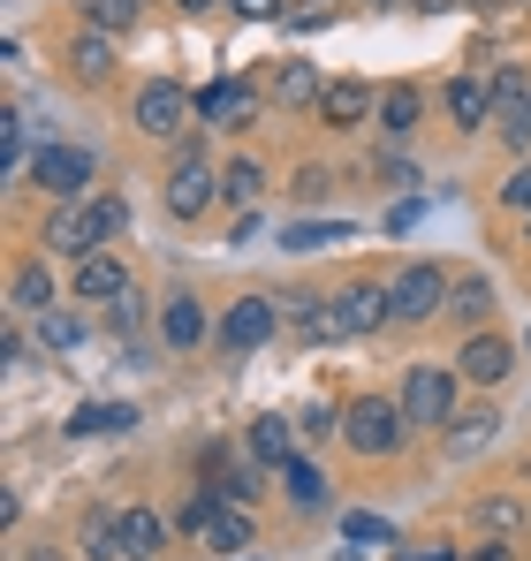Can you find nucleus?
<instances>
[{"label": "nucleus", "instance_id": "nucleus-1", "mask_svg": "<svg viewBox=\"0 0 531 561\" xmlns=\"http://www.w3.org/2000/svg\"><path fill=\"white\" fill-rule=\"evenodd\" d=\"M410 440H418V425H410L403 394H357L350 410H342V448H350L357 463H395Z\"/></svg>", "mask_w": 531, "mask_h": 561}, {"label": "nucleus", "instance_id": "nucleus-2", "mask_svg": "<svg viewBox=\"0 0 531 561\" xmlns=\"http://www.w3.org/2000/svg\"><path fill=\"white\" fill-rule=\"evenodd\" d=\"M99 183V160L84 145H38L31 152V190H46V205H84Z\"/></svg>", "mask_w": 531, "mask_h": 561}, {"label": "nucleus", "instance_id": "nucleus-3", "mask_svg": "<svg viewBox=\"0 0 531 561\" xmlns=\"http://www.w3.org/2000/svg\"><path fill=\"white\" fill-rule=\"evenodd\" d=\"M129 129L137 137H152V145H182L197 122H190V92H182L176 77H152V84H137L129 99Z\"/></svg>", "mask_w": 531, "mask_h": 561}, {"label": "nucleus", "instance_id": "nucleus-4", "mask_svg": "<svg viewBox=\"0 0 531 561\" xmlns=\"http://www.w3.org/2000/svg\"><path fill=\"white\" fill-rule=\"evenodd\" d=\"M160 197H168V220H205V213L221 205V168H205V160H197V145L182 137V145H176V168H168V183H160Z\"/></svg>", "mask_w": 531, "mask_h": 561}, {"label": "nucleus", "instance_id": "nucleus-5", "mask_svg": "<svg viewBox=\"0 0 531 561\" xmlns=\"http://www.w3.org/2000/svg\"><path fill=\"white\" fill-rule=\"evenodd\" d=\"M395 394H403V410H410V425H418V433L455 425V365H410Z\"/></svg>", "mask_w": 531, "mask_h": 561}, {"label": "nucleus", "instance_id": "nucleus-6", "mask_svg": "<svg viewBox=\"0 0 531 561\" xmlns=\"http://www.w3.org/2000/svg\"><path fill=\"white\" fill-rule=\"evenodd\" d=\"M448 288L455 280L433 266V259H418V266H403V274L387 280V304H395V327H426V319H441L448 311Z\"/></svg>", "mask_w": 531, "mask_h": 561}, {"label": "nucleus", "instance_id": "nucleus-7", "mask_svg": "<svg viewBox=\"0 0 531 561\" xmlns=\"http://www.w3.org/2000/svg\"><path fill=\"white\" fill-rule=\"evenodd\" d=\"M327 319H335V342H364V334L395 327V304H387L380 280H350V288L327 296Z\"/></svg>", "mask_w": 531, "mask_h": 561}, {"label": "nucleus", "instance_id": "nucleus-8", "mask_svg": "<svg viewBox=\"0 0 531 561\" xmlns=\"http://www.w3.org/2000/svg\"><path fill=\"white\" fill-rule=\"evenodd\" d=\"M273 327H281V296H236L228 311H221V327H213V342L228 350V357H251L273 342Z\"/></svg>", "mask_w": 531, "mask_h": 561}, {"label": "nucleus", "instance_id": "nucleus-9", "mask_svg": "<svg viewBox=\"0 0 531 561\" xmlns=\"http://www.w3.org/2000/svg\"><path fill=\"white\" fill-rule=\"evenodd\" d=\"M448 365H455V379H471V387H486V394H494L501 379L517 373V342H501L494 327H478V334H463V350H455Z\"/></svg>", "mask_w": 531, "mask_h": 561}, {"label": "nucleus", "instance_id": "nucleus-10", "mask_svg": "<svg viewBox=\"0 0 531 561\" xmlns=\"http://www.w3.org/2000/svg\"><path fill=\"white\" fill-rule=\"evenodd\" d=\"M137 280H129V259H114V251H91V259H77L69 266V296L77 304H122Z\"/></svg>", "mask_w": 531, "mask_h": 561}, {"label": "nucleus", "instance_id": "nucleus-11", "mask_svg": "<svg viewBox=\"0 0 531 561\" xmlns=\"http://www.w3.org/2000/svg\"><path fill=\"white\" fill-rule=\"evenodd\" d=\"M312 114H319V129H342V137H350L357 122H372V114H380V92H372L364 77H327V92H319Z\"/></svg>", "mask_w": 531, "mask_h": 561}, {"label": "nucleus", "instance_id": "nucleus-12", "mask_svg": "<svg viewBox=\"0 0 531 561\" xmlns=\"http://www.w3.org/2000/svg\"><path fill=\"white\" fill-rule=\"evenodd\" d=\"M441 106H448V122H455L463 137H478V129H486V122L501 114V99H494V77H478V69H463V77H448Z\"/></svg>", "mask_w": 531, "mask_h": 561}, {"label": "nucleus", "instance_id": "nucleus-13", "mask_svg": "<svg viewBox=\"0 0 531 561\" xmlns=\"http://www.w3.org/2000/svg\"><path fill=\"white\" fill-rule=\"evenodd\" d=\"M38 251H46V259H69V266H77V259L106 251V243L91 236V213H84V205H54V213H46V228H38Z\"/></svg>", "mask_w": 531, "mask_h": 561}, {"label": "nucleus", "instance_id": "nucleus-14", "mask_svg": "<svg viewBox=\"0 0 531 561\" xmlns=\"http://www.w3.org/2000/svg\"><path fill=\"white\" fill-rule=\"evenodd\" d=\"M61 304V280H54V259L38 251V259H15V274H8V311L15 319H38V311H54Z\"/></svg>", "mask_w": 531, "mask_h": 561}, {"label": "nucleus", "instance_id": "nucleus-15", "mask_svg": "<svg viewBox=\"0 0 531 561\" xmlns=\"http://www.w3.org/2000/svg\"><path fill=\"white\" fill-rule=\"evenodd\" d=\"M152 327H160V350H176V357H190L213 327H205V304L190 296V288H176V296H160V311H152Z\"/></svg>", "mask_w": 531, "mask_h": 561}, {"label": "nucleus", "instance_id": "nucleus-16", "mask_svg": "<svg viewBox=\"0 0 531 561\" xmlns=\"http://www.w3.org/2000/svg\"><path fill=\"white\" fill-rule=\"evenodd\" d=\"M266 106V84H213L197 92V129H244Z\"/></svg>", "mask_w": 531, "mask_h": 561}, {"label": "nucleus", "instance_id": "nucleus-17", "mask_svg": "<svg viewBox=\"0 0 531 561\" xmlns=\"http://www.w3.org/2000/svg\"><path fill=\"white\" fill-rule=\"evenodd\" d=\"M372 122H380V137H387V145H410V137H418V122H426V92H418V77L387 84V92H380V114H372Z\"/></svg>", "mask_w": 531, "mask_h": 561}, {"label": "nucleus", "instance_id": "nucleus-18", "mask_svg": "<svg viewBox=\"0 0 531 561\" xmlns=\"http://www.w3.org/2000/svg\"><path fill=\"white\" fill-rule=\"evenodd\" d=\"M114 61H122V54H114V31L84 23V31L69 38V77H77V84H91V92H99V84L114 77Z\"/></svg>", "mask_w": 531, "mask_h": 561}, {"label": "nucleus", "instance_id": "nucleus-19", "mask_svg": "<svg viewBox=\"0 0 531 561\" xmlns=\"http://www.w3.org/2000/svg\"><path fill=\"white\" fill-rule=\"evenodd\" d=\"M176 539V524L160 508H122V561H160Z\"/></svg>", "mask_w": 531, "mask_h": 561}, {"label": "nucleus", "instance_id": "nucleus-20", "mask_svg": "<svg viewBox=\"0 0 531 561\" xmlns=\"http://www.w3.org/2000/svg\"><path fill=\"white\" fill-rule=\"evenodd\" d=\"M77 561H122V508L91 501L77 516Z\"/></svg>", "mask_w": 531, "mask_h": 561}, {"label": "nucleus", "instance_id": "nucleus-21", "mask_svg": "<svg viewBox=\"0 0 531 561\" xmlns=\"http://www.w3.org/2000/svg\"><path fill=\"white\" fill-rule=\"evenodd\" d=\"M319 92H327V77L312 69V61H273V77H266V106H319Z\"/></svg>", "mask_w": 531, "mask_h": 561}, {"label": "nucleus", "instance_id": "nucleus-22", "mask_svg": "<svg viewBox=\"0 0 531 561\" xmlns=\"http://www.w3.org/2000/svg\"><path fill=\"white\" fill-rule=\"evenodd\" d=\"M441 319H455L463 334H478V327L494 319V280H486V274H463L455 288H448V311H441Z\"/></svg>", "mask_w": 531, "mask_h": 561}, {"label": "nucleus", "instance_id": "nucleus-23", "mask_svg": "<svg viewBox=\"0 0 531 561\" xmlns=\"http://www.w3.org/2000/svg\"><path fill=\"white\" fill-rule=\"evenodd\" d=\"M281 493H289L296 516H319V508H327V470L312 463V456H289V463H281Z\"/></svg>", "mask_w": 531, "mask_h": 561}, {"label": "nucleus", "instance_id": "nucleus-24", "mask_svg": "<svg viewBox=\"0 0 531 561\" xmlns=\"http://www.w3.org/2000/svg\"><path fill=\"white\" fill-rule=\"evenodd\" d=\"M494 433H501V410H494V402H471V410H455L448 448H455V456H478V448H494Z\"/></svg>", "mask_w": 531, "mask_h": 561}, {"label": "nucleus", "instance_id": "nucleus-25", "mask_svg": "<svg viewBox=\"0 0 531 561\" xmlns=\"http://www.w3.org/2000/svg\"><path fill=\"white\" fill-rule=\"evenodd\" d=\"M221 561H236L244 547H259V524H251V508L244 501H221V516H213V539H205Z\"/></svg>", "mask_w": 531, "mask_h": 561}, {"label": "nucleus", "instance_id": "nucleus-26", "mask_svg": "<svg viewBox=\"0 0 531 561\" xmlns=\"http://www.w3.org/2000/svg\"><path fill=\"white\" fill-rule=\"evenodd\" d=\"M129 425H137V402H84L61 433L69 440H99V433H129Z\"/></svg>", "mask_w": 531, "mask_h": 561}, {"label": "nucleus", "instance_id": "nucleus-27", "mask_svg": "<svg viewBox=\"0 0 531 561\" xmlns=\"http://www.w3.org/2000/svg\"><path fill=\"white\" fill-rule=\"evenodd\" d=\"M296 440H304V433H296V425H289V417H273V410H266V417H251V456H259V463H289V456H296Z\"/></svg>", "mask_w": 531, "mask_h": 561}, {"label": "nucleus", "instance_id": "nucleus-28", "mask_svg": "<svg viewBox=\"0 0 531 561\" xmlns=\"http://www.w3.org/2000/svg\"><path fill=\"white\" fill-rule=\"evenodd\" d=\"M31 334H38V350H46V357H69V350L84 342V319L54 304V311H38V319H31Z\"/></svg>", "mask_w": 531, "mask_h": 561}, {"label": "nucleus", "instance_id": "nucleus-29", "mask_svg": "<svg viewBox=\"0 0 531 561\" xmlns=\"http://www.w3.org/2000/svg\"><path fill=\"white\" fill-rule=\"evenodd\" d=\"M259 197H266V168H259V160H228V168H221V205L251 213Z\"/></svg>", "mask_w": 531, "mask_h": 561}, {"label": "nucleus", "instance_id": "nucleus-30", "mask_svg": "<svg viewBox=\"0 0 531 561\" xmlns=\"http://www.w3.org/2000/svg\"><path fill=\"white\" fill-rule=\"evenodd\" d=\"M213 516H221V485L205 478V485L176 508V539H213Z\"/></svg>", "mask_w": 531, "mask_h": 561}, {"label": "nucleus", "instance_id": "nucleus-31", "mask_svg": "<svg viewBox=\"0 0 531 561\" xmlns=\"http://www.w3.org/2000/svg\"><path fill=\"white\" fill-rule=\"evenodd\" d=\"M350 220H289L281 228V251H327V243H350Z\"/></svg>", "mask_w": 531, "mask_h": 561}, {"label": "nucleus", "instance_id": "nucleus-32", "mask_svg": "<svg viewBox=\"0 0 531 561\" xmlns=\"http://www.w3.org/2000/svg\"><path fill=\"white\" fill-rule=\"evenodd\" d=\"M84 213H91V236H99V243L114 251V236L129 228V197H122V190H91V197H84Z\"/></svg>", "mask_w": 531, "mask_h": 561}, {"label": "nucleus", "instance_id": "nucleus-33", "mask_svg": "<svg viewBox=\"0 0 531 561\" xmlns=\"http://www.w3.org/2000/svg\"><path fill=\"white\" fill-rule=\"evenodd\" d=\"M0 175H8V183L31 175V145H23V114H15V106H0Z\"/></svg>", "mask_w": 531, "mask_h": 561}, {"label": "nucleus", "instance_id": "nucleus-34", "mask_svg": "<svg viewBox=\"0 0 531 561\" xmlns=\"http://www.w3.org/2000/svg\"><path fill=\"white\" fill-rule=\"evenodd\" d=\"M335 183H342V175H335V168H319V160H304V168L289 175V190H296V205H304V213H312V205H327Z\"/></svg>", "mask_w": 531, "mask_h": 561}, {"label": "nucleus", "instance_id": "nucleus-35", "mask_svg": "<svg viewBox=\"0 0 531 561\" xmlns=\"http://www.w3.org/2000/svg\"><path fill=\"white\" fill-rule=\"evenodd\" d=\"M213 485H221V501H244V508H251V501L266 493L259 463H221V470H213Z\"/></svg>", "mask_w": 531, "mask_h": 561}, {"label": "nucleus", "instance_id": "nucleus-36", "mask_svg": "<svg viewBox=\"0 0 531 561\" xmlns=\"http://www.w3.org/2000/svg\"><path fill=\"white\" fill-rule=\"evenodd\" d=\"M342 539H350V547H395V524L372 516V508H350V516H342Z\"/></svg>", "mask_w": 531, "mask_h": 561}, {"label": "nucleus", "instance_id": "nucleus-37", "mask_svg": "<svg viewBox=\"0 0 531 561\" xmlns=\"http://www.w3.org/2000/svg\"><path fill=\"white\" fill-rule=\"evenodd\" d=\"M471 524H478L486 539H517V531H524V508H517V501H478Z\"/></svg>", "mask_w": 531, "mask_h": 561}, {"label": "nucleus", "instance_id": "nucleus-38", "mask_svg": "<svg viewBox=\"0 0 531 561\" xmlns=\"http://www.w3.org/2000/svg\"><path fill=\"white\" fill-rule=\"evenodd\" d=\"M77 8H84V23H99V31H114V38H122V31L137 23V8H145V0H77Z\"/></svg>", "mask_w": 531, "mask_h": 561}, {"label": "nucleus", "instance_id": "nucleus-39", "mask_svg": "<svg viewBox=\"0 0 531 561\" xmlns=\"http://www.w3.org/2000/svg\"><path fill=\"white\" fill-rule=\"evenodd\" d=\"M494 129H501V145H517V152H531V92L509 99L501 114H494Z\"/></svg>", "mask_w": 531, "mask_h": 561}, {"label": "nucleus", "instance_id": "nucleus-40", "mask_svg": "<svg viewBox=\"0 0 531 561\" xmlns=\"http://www.w3.org/2000/svg\"><path fill=\"white\" fill-rule=\"evenodd\" d=\"M137 327H145V296L129 288L122 304H106V334H114V342H137Z\"/></svg>", "mask_w": 531, "mask_h": 561}, {"label": "nucleus", "instance_id": "nucleus-41", "mask_svg": "<svg viewBox=\"0 0 531 561\" xmlns=\"http://www.w3.org/2000/svg\"><path fill=\"white\" fill-rule=\"evenodd\" d=\"M296 433H304V440L319 448V440H335V433H342V410H335V402H312V410L296 417Z\"/></svg>", "mask_w": 531, "mask_h": 561}, {"label": "nucleus", "instance_id": "nucleus-42", "mask_svg": "<svg viewBox=\"0 0 531 561\" xmlns=\"http://www.w3.org/2000/svg\"><path fill=\"white\" fill-rule=\"evenodd\" d=\"M494 197H501V213H517V220H524V213H531V160H524V168H517L501 190H494Z\"/></svg>", "mask_w": 531, "mask_h": 561}, {"label": "nucleus", "instance_id": "nucleus-43", "mask_svg": "<svg viewBox=\"0 0 531 561\" xmlns=\"http://www.w3.org/2000/svg\"><path fill=\"white\" fill-rule=\"evenodd\" d=\"M524 92H531L524 61H501V69H494V99H501V106H509V99H524Z\"/></svg>", "mask_w": 531, "mask_h": 561}, {"label": "nucleus", "instance_id": "nucleus-44", "mask_svg": "<svg viewBox=\"0 0 531 561\" xmlns=\"http://www.w3.org/2000/svg\"><path fill=\"white\" fill-rule=\"evenodd\" d=\"M31 357V334H23V319H8L0 327V365H23Z\"/></svg>", "mask_w": 531, "mask_h": 561}, {"label": "nucleus", "instance_id": "nucleus-45", "mask_svg": "<svg viewBox=\"0 0 531 561\" xmlns=\"http://www.w3.org/2000/svg\"><path fill=\"white\" fill-rule=\"evenodd\" d=\"M236 15H244V23H281L289 0H236Z\"/></svg>", "mask_w": 531, "mask_h": 561}, {"label": "nucleus", "instance_id": "nucleus-46", "mask_svg": "<svg viewBox=\"0 0 531 561\" xmlns=\"http://www.w3.org/2000/svg\"><path fill=\"white\" fill-rule=\"evenodd\" d=\"M418 213H426L418 197H403V205H387V236H410V228H418Z\"/></svg>", "mask_w": 531, "mask_h": 561}, {"label": "nucleus", "instance_id": "nucleus-47", "mask_svg": "<svg viewBox=\"0 0 531 561\" xmlns=\"http://www.w3.org/2000/svg\"><path fill=\"white\" fill-rule=\"evenodd\" d=\"M380 175H387V183H418V168H410L403 152H380Z\"/></svg>", "mask_w": 531, "mask_h": 561}, {"label": "nucleus", "instance_id": "nucleus-48", "mask_svg": "<svg viewBox=\"0 0 531 561\" xmlns=\"http://www.w3.org/2000/svg\"><path fill=\"white\" fill-rule=\"evenodd\" d=\"M296 8H304V15H335L342 0H296Z\"/></svg>", "mask_w": 531, "mask_h": 561}, {"label": "nucleus", "instance_id": "nucleus-49", "mask_svg": "<svg viewBox=\"0 0 531 561\" xmlns=\"http://www.w3.org/2000/svg\"><path fill=\"white\" fill-rule=\"evenodd\" d=\"M418 15H441V8H463V0H410Z\"/></svg>", "mask_w": 531, "mask_h": 561}, {"label": "nucleus", "instance_id": "nucleus-50", "mask_svg": "<svg viewBox=\"0 0 531 561\" xmlns=\"http://www.w3.org/2000/svg\"><path fill=\"white\" fill-rule=\"evenodd\" d=\"M182 15H205V8H221V0H176Z\"/></svg>", "mask_w": 531, "mask_h": 561}, {"label": "nucleus", "instance_id": "nucleus-51", "mask_svg": "<svg viewBox=\"0 0 531 561\" xmlns=\"http://www.w3.org/2000/svg\"><path fill=\"white\" fill-rule=\"evenodd\" d=\"M23 561H69V554H54V547H31V554H23Z\"/></svg>", "mask_w": 531, "mask_h": 561}, {"label": "nucleus", "instance_id": "nucleus-52", "mask_svg": "<svg viewBox=\"0 0 531 561\" xmlns=\"http://www.w3.org/2000/svg\"><path fill=\"white\" fill-rule=\"evenodd\" d=\"M463 8H509V0H463Z\"/></svg>", "mask_w": 531, "mask_h": 561}, {"label": "nucleus", "instance_id": "nucleus-53", "mask_svg": "<svg viewBox=\"0 0 531 561\" xmlns=\"http://www.w3.org/2000/svg\"><path fill=\"white\" fill-rule=\"evenodd\" d=\"M524 243H531V213H524Z\"/></svg>", "mask_w": 531, "mask_h": 561}, {"label": "nucleus", "instance_id": "nucleus-54", "mask_svg": "<svg viewBox=\"0 0 531 561\" xmlns=\"http://www.w3.org/2000/svg\"><path fill=\"white\" fill-rule=\"evenodd\" d=\"M426 561H455V554H426Z\"/></svg>", "mask_w": 531, "mask_h": 561}, {"label": "nucleus", "instance_id": "nucleus-55", "mask_svg": "<svg viewBox=\"0 0 531 561\" xmlns=\"http://www.w3.org/2000/svg\"><path fill=\"white\" fill-rule=\"evenodd\" d=\"M372 8H395V0H372Z\"/></svg>", "mask_w": 531, "mask_h": 561}, {"label": "nucleus", "instance_id": "nucleus-56", "mask_svg": "<svg viewBox=\"0 0 531 561\" xmlns=\"http://www.w3.org/2000/svg\"><path fill=\"white\" fill-rule=\"evenodd\" d=\"M524 350H531V327H524Z\"/></svg>", "mask_w": 531, "mask_h": 561}]
</instances>
